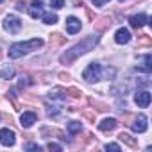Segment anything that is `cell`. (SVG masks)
Segmentation results:
<instances>
[{
    "mask_svg": "<svg viewBox=\"0 0 152 152\" xmlns=\"http://www.w3.org/2000/svg\"><path fill=\"white\" fill-rule=\"evenodd\" d=\"M97 41H99V38H97V36H86L81 43H77L75 47H72L66 54H63L59 61H61L63 64H66V66H68V64H72V63L77 59L79 56H83V54L90 52V50L97 45Z\"/></svg>",
    "mask_w": 152,
    "mask_h": 152,
    "instance_id": "1",
    "label": "cell"
},
{
    "mask_svg": "<svg viewBox=\"0 0 152 152\" xmlns=\"http://www.w3.org/2000/svg\"><path fill=\"white\" fill-rule=\"evenodd\" d=\"M39 47H43V39L41 38H34V39L25 41V43H15V45L9 47V57H13V59L22 57V56H25V54L39 48Z\"/></svg>",
    "mask_w": 152,
    "mask_h": 152,
    "instance_id": "2",
    "label": "cell"
},
{
    "mask_svg": "<svg viewBox=\"0 0 152 152\" xmlns=\"http://www.w3.org/2000/svg\"><path fill=\"white\" fill-rule=\"evenodd\" d=\"M83 77H84V81H88V83H97V81H100L102 79V66L100 64H90L84 72H83Z\"/></svg>",
    "mask_w": 152,
    "mask_h": 152,
    "instance_id": "3",
    "label": "cell"
},
{
    "mask_svg": "<svg viewBox=\"0 0 152 152\" xmlns=\"http://www.w3.org/2000/svg\"><path fill=\"white\" fill-rule=\"evenodd\" d=\"M4 29H6L7 32H11V34H16V32L22 31V20H20L18 16H15V15H9V16L4 20Z\"/></svg>",
    "mask_w": 152,
    "mask_h": 152,
    "instance_id": "4",
    "label": "cell"
},
{
    "mask_svg": "<svg viewBox=\"0 0 152 152\" xmlns=\"http://www.w3.org/2000/svg\"><path fill=\"white\" fill-rule=\"evenodd\" d=\"M0 143L6 145V147H11L15 145V131L13 129H0Z\"/></svg>",
    "mask_w": 152,
    "mask_h": 152,
    "instance_id": "5",
    "label": "cell"
},
{
    "mask_svg": "<svg viewBox=\"0 0 152 152\" xmlns=\"http://www.w3.org/2000/svg\"><path fill=\"white\" fill-rule=\"evenodd\" d=\"M129 125H131L132 131H136V132H145V131H147V116H145V115H138V116L134 118V122L129 124Z\"/></svg>",
    "mask_w": 152,
    "mask_h": 152,
    "instance_id": "6",
    "label": "cell"
},
{
    "mask_svg": "<svg viewBox=\"0 0 152 152\" xmlns=\"http://www.w3.org/2000/svg\"><path fill=\"white\" fill-rule=\"evenodd\" d=\"M134 102H136L140 107H147V106L150 104V93H148V91H136Z\"/></svg>",
    "mask_w": 152,
    "mask_h": 152,
    "instance_id": "7",
    "label": "cell"
},
{
    "mask_svg": "<svg viewBox=\"0 0 152 152\" xmlns=\"http://www.w3.org/2000/svg\"><path fill=\"white\" fill-rule=\"evenodd\" d=\"M43 0H32V6H31V9H29V15L32 16V18H41L43 16Z\"/></svg>",
    "mask_w": 152,
    "mask_h": 152,
    "instance_id": "8",
    "label": "cell"
},
{
    "mask_svg": "<svg viewBox=\"0 0 152 152\" xmlns=\"http://www.w3.org/2000/svg\"><path fill=\"white\" fill-rule=\"evenodd\" d=\"M41 134L45 136V138H52V136H56V138H59V140H66V136H64V132L63 131H59V129H56V127H43L41 129Z\"/></svg>",
    "mask_w": 152,
    "mask_h": 152,
    "instance_id": "9",
    "label": "cell"
},
{
    "mask_svg": "<svg viewBox=\"0 0 152 152\" xmlns=\"http://www.w3.org/2000/svg\"><path fill=\"white\" fill-rule=\"evenodd\" d=\"M66 31H68L70 34H77V32L81 31V22L75 18V16L66 18Z\"/></svg>",
    "mask_w": 152,
    "mask_h": 152,
    "instance_id": "10",
    "label": "cell"
},
{
    "mask_svg": "<svg viewBox=\"0 0 152 152\" xmlns=\"http://www.w3.org/2000/svg\"><path fill=\"white\" fill-rule=\"evenodd\" d=\"M147 20H148L147 15H145V13H140V15H136V16H131L129 22H131V27H132V29H141V27L147 23Z\"/></svg>",
    "mask_w": 152,
    "mask_h": 152,
    "instance_id": "11",
    "label": "cell"
},
{
    "mask_svg": "<svg viewBox=\"0 0 152 152\" xmlns=\"http://www.w3.org/2000/svg\"><path fill=\"white\" fill-rule=\"evenodd\" d=\"M36 120H38V115H36L34 111H25V113L22 115V118H20L22 127H31Z\"/></svg>",
    "mask_w": 152,
    "mask_h": 152,
    "instance_id": "12",
    "label": "cell"
},
{
    "mask_svg": "<svg viewBox=\"0 0 152 152\" xmlns=\"http://www.w3.org/2000/svg\"><path fill=\"white\" fill-rule=\"evenodd\" d=\"M129 39H131V34H129V31L127 29H118L116 31V34H115V41L116 43H120V45H124V43H129Z\"/></svg>",
    "mask_w": 152,
    "mask_h": 152,
    "instance_id": "13",
    "label": "cell"
},
{
    "mask_svg": "<svg viewBox=\"0 0 152 152\" xmlns=\"http://www.w3.org/2000/svg\"><path fill=\"white\" fill-rule=\"evenodd\" d=\"M111 25H113V20H111L109 16H102V18H99V20L95 22V29L100 31V32L106 31V29H109Z\"/></svg>",
    "mask_w": 152,
    "mask_h": 152,
    "instance_id": "14",
    "label": "cell"
},
{
    "mask_svg": "<svg viewBox=\"0 0 152 152\" xmlns=\"http://www.w3.org/2000/svg\"><path fill=\"white\" fill-rule=\"evenodd\" d=\"M116 125H118V124H116L115 118H106V120H102V122L99 124V129L104 131V132H109V131H113Z\"/></svg>",
    "mask_w": 152,
    "mask_h": 152,
    "instance_id": "15",
    "label": "cell"
},
{
    "mask_svg": "<svg viewBox=\"0 0 152 152\" xmlns=\"http://www.w3.org/2000/svg\"><path fill=\"white\" fill-rule=\"evenodd\" d=\"M118 140L124 141L125 145H129L131 148H138V141H136L131 134H127V132H120V134H118Z\"/></svg>",
    "mask_w": 152,
    "mask_h": 152,
    "instance_id": "16",
    "label": "cell"
},
{
    "mask_svg": "<svg viewBox=\"0 0 152 152\" xmlns=\"http://www.w3.org/2000/svg\"><path fill=\"white\" fill-rule=\"evenodd\" d=\"M64 95H66V90H63V88H52L50 93H48V97L52 100H63Z\"/></svg>",
    "mask_w": 152,
    "mask_h": 152,
    "instance_id": "17",
    "label": "cell"
},
{
    "mask_svg": "<svg viewBox=\"0 0 152 152\" xmlns=\"http://www.w3.org/2000/svg\"><path fill=\"white\" fill-rule=\"evenodd\" d=\"M88 102H90V104L93 106V109H97V111H102V113L109 111V106H107V104L99 102V100H95V99H91V97H88Z\"/></svg>",
    "mask_w": 152,
    "mask_h": 152,
    "instance_id": "18",
    "label": "cell"
},
{
    "mask_svg": "<svg viewBox=\"0 0 152 152\" xmlns=\"http://www.w3.org/2000/svg\"><path fill=\"white\" fill-rule=\"evenodd\" d=\"M66 41V38H63L59 32H54V34H50V45L52 47H57V45H63Z\"/></svg>",
    "mask_w": 152,
    "mask_h": 152,
    "instance_id": "19",
    "label": "cell"
},
{
    "mask_svg": "<svg viewBox=\"0 0 152 152\" xmlns=\"http://www.w3.org/2000/svg\"><path fill=\"white\" fill-rule=\"evenodd\" d=\"M43 22L47 23V25H52V23H56L57 22V15H54V13H43Z\"/></svg>",
    "mask_w": 152,
    "mask_h": 152,
    "instance_id": "20",
    "label": "cell"
},
{
    "mask_svg": "<svg viewBox=\"0 0 152 152\" xmlns=\"http://www.w3.org/2000/svg\"><path fill=\"white\" fill-rule=\"evenodd\" d=\"M152 45V38L147 36V34H141L138 38V47H150Z\"/></svg>",
    "mask_w": 152,
    "mask_h": 152,
    "instance_id": "21",
    "label": "cell"
},
{
    "mask_svg": "<svg viewBox=\"0 0 152 152\" xmlns=\"http://www.w3.org/2000/svg\"><path fill=\"white\" fill-rule=\"evenodd\" d=\"M13 75H15V68H11V66H6L0 70V77L2 79H11Z\"/></svg>",
    "mask_w": 152,
    "mask_h": 152,
    "instance_id": "22",
    "label": "cell"
},
{
    "mask_svg": "<svg viewBox=\"0 0 152 152\" xmlns=\"http://www.w3.org/2000/svg\"><path fill=\"white\" fill-rule=\"evenodd\" d=\"M141 70H143V72H147V73H150V72H152V56H150V54H147V56H145V63H143Z\"/></svg>",
    "mask_w": 152,
    "mask_h": 152,
    "instance_id": "23",
    "label": "cell"
},
{
    "mask_svg": "<svg viewBox=\"0 0 152 152\" xmlns=\"http://www.w3.org/2000/svg\"><path fill=\"white\" fill-rule=\"evenodd\" d=\"M66 95H70L72 99H79V97H83V91L79 88H68L66 90Z\"/></svg>",
    "mask_w": 152,
    "mask_h": 152,
    "instance_id": "24",
    "label": "cell"
},
{
    "mask_svg": "<svg viewBox=\"0 0 152 152\" xmlns=\"http://www.w3.org/2000/svg\"><path fill=\"white\" fill-rule=\"evenodd\" d=\"M81 131V124L79 122H70L68 124V132L70 134H75V132H79Z\"/></svg>",
    "mask_w": 152,
    "mask_h": 152,
    "instance_id": "25",
    "label": "cell"
},
{
    "mask_svg": "<svg viewBox=\"0 0 152 152\" xmlns=\"http://www.w3.org/2000/svg\"><path fill=\"white\" fill-rule=\"evenodd\" d=\"M7 99L11 100V104H13V107H15V109H20V104H18L16 95H15V91H13V90H11V91H7Z\"/></svg>",
    "mask_w": 152,
    "mask_h": 152,
    "instance_id": "26",
    "label": "cell"
},
{
    "mask_svg": "<svg viewBox=\"0 0 152 152\" xmlns=\"http://www.w3.org/2000/svg\"><path fill=\"white\" fill-rule=\"evenodd\" d=\"M81 115H83L86 120H90V122H93V124H95V113H93V111H90V109H84Z\"/></svg>",
    "mask_w": 152,
    "mask_h": 152,
    "instance_id": "27",
    "label": "cell"
},
{
    "mask_svg": "<svg viewBox=\"0 0 152 152\" xmlns=\"http://www.w3.org/2000/svg\"><path fill=\"white\" fill-rule=\"evenodd\" d=\"M136 84L138 86H148V77H140V79H136Z\"/></svg>",
    "mask_w": 152,
    "mask_h": 152,
    "instance_id": "28",
    "label": "cell"
},
{
    "mask_svg": "<svg viewBox=\"0 0 152 152\" xmlns=\"http://www.w3.org/2000/svg\"><path fill=\"white\" fill-rule=\"evenodd\" d=\"M50 4H52V7H56V9H61L63 4H64V0H50Z\"/></svg>",
    "mask_w": 152,
    "mask_h": 152,
    "instance_id": "29",
    "label": "cell"
},
{
    "mask_svg": "<svg viewBox=\"0 0 152 152\" xmlns=\"http://www.w3.org/2000/svg\"><path fill=\"white\" fill-rule=\"evenodd\" d=\"M120 118H122V122H124V124H127V125H129V124H131V120H132V115H131V113H125V115H122Z\"/></svg>",
    "mask_w": 152,
    "mask_h": 152,
    "instance_id": "30",
    "label": "cell"
},
{
    "mask_svg": "<svg viewBox=\"0 0 152 152\" xmlns=\"http://www.w3.org/2000/svg\"><path fill=\"white\" fill-rule=\"evenodd\" d=\"M106 150H113V152H120V147L116 143H107L106 145Z\"/></svg>",
    "mask_w": 152,
    "mask_h": 152,
    "instance_id": "31",
    "label": "cell"
},
{
    "mask_svg": "<svg viewBox=\"0 0 152 152\" xmlns=\"http://www.w3.org/2000/svg\"><path fill=\"white\" fill-rule=\"evenodd\" d=\"M27 84H29V79L27 77H20L18 79V88H25Z\"/></svg>",
    "mask_w": 152,
    "mask_h": 152,
    "instance_id": "32",
    "label": "cell"
},
{
    "mask_svg": "<svg viewBox=\"0 0 152 152\" xmlns=\"http://www.w3.org/2000/svg\"><path fill=\"white\" fill-rule=\"evenodd\" d=\"M25 148H29V150H39L41 147H39V145H36V143H27V145H25Z\"/></svg>",
    "mask_w": 152,
    "mask_h": 152,
    "instance_id": "33",
    "label": "cell"
},
{
    "mask_svg": "<svg viewBox=\"0 0 152 152\" xmlns=\"http://www.w3.org/2000/svg\"><path fill=\"white\" fill-rule=\"evenodd\" d=\"M47 148H48V150H61V145H57V143H48Z\"/></svg>",
    "mask_w": 152,
    "mask_h": 152,
    "instance_id": "34",
    "label": "cell"
},
{
    "mask_svg": "<svg viewBox=\"0 0 152 152\" xmlns=\"http://www.w3.org/2000/svg\"><path fill=\"white\" fill-rule=\"evenodd\" d=\"M59 79H61V81H70V75L64 73V72H61V73H59Z\"/></svg>",
    "mask_w": 152,
    "mask_h": 152,
    "instance_id": "35",
    "label": "cell"
},
{
    "mask_svg": "<svg viewBox=\"0 0 152 152\" xmlns=\"http://www.w3.org/2000/svg\"><path fill=\"white\" fill-rule=\"evenodd\" d=\"M106 2H109V0H93V4H95V6H99V7H100V6H104Z\"/></svg>",
    "mask_w": 152,
    "mask_h": 152,
    "instance_id": "36",
    "label": "cell"
},
{
    "mask_svg": "<svg viewBox=\"0 0 152 152\" xmlns=\"http://www.w3.org/2000/svg\"><path fill=\"white\" fill-rule=\"evenodd\" d=\"M84 9H86V15H88V18H90V20H93V13H91V9H90V7H86V6H84Z\"/></svg>",
    "mask_w": 152,
    "mask_h": 152,
    "instance_id": "37",
    "label": "cell"
},
{
    "mask_svg": "<svg viewBox=\"0 0 152 152\" xmlns=\"http://www.w3.org/2000/svg\"><path fill=\"white\" fill-rule=\"evenodd\" d=\"M2 2H4V0H0V4H2Z\"/></svg>",
    "mask_w": 152,
    "mask_h": 152,
    "instance_id": "38",
    "label": "cell"
},
{
    "mask_svg": "<svg viewBox=\"0 0 152 152\" xmlns=\"http://www.w3.org/2000/svg\"><path fill=\"white\" fill-rule=\"evenodd\" d=\"M0 57H2V54H0Z\"/></svg>",
    "mask_w": 152,
    "mask_h": 152,
    "instance_id": "39",
    "label": "cell"
},
{
    "mask_svg": "<svg viewBox=\"0 0 152 152\" xmlns=\"http://www.w3.org/2000/svg\"><path fill=\"white\" fill-rule=\"evenodd\" d=\"M120 2H124V0H120Z\"/></svg>",
    "mask_w": 152,
    "mask_h": 152,
    "instance_id": "40",
    "label": "cell"
}]
</instances>
